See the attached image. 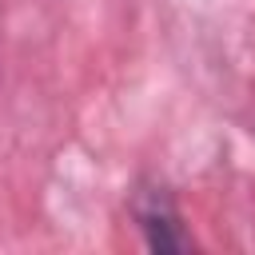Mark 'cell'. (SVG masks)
<instances>
[{"instance_id":"obj_1","label":"cell","mask_w":255,"mask_h":255,"mask_svg":"<svg viewBox=\"0 0 255 255\" xmlns=\"http://www.w3.org/2000/svg\"><path fill=\"white\" fill-rule=\"evenodd\" d=\"M131 219L151 251H187L191 235L183 231V215L167 187H143L131 199Z\"/></svg>"}]
</instances>
